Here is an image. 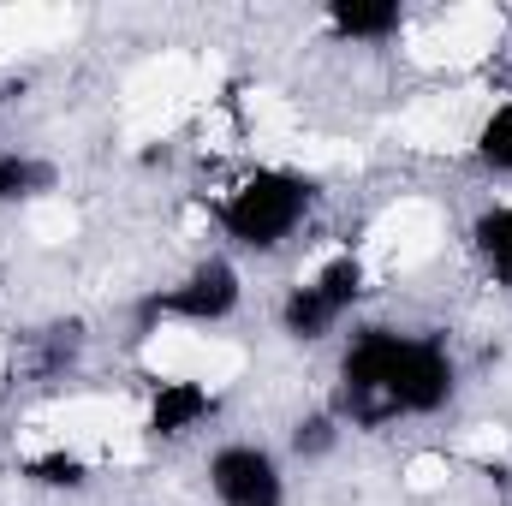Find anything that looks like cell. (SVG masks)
<instances>
[{"label": "cell", "mask_w": 512, "mask_h": 506, "mask_svg": "<svg viewBox=\"0 0 512 506\" xmlns=\"http://www.w3.org/2000/svg\"><path fill=\"white\" fill-rule=\"evenodd\" d=\"M459 393V364L441 340L405 328H364L340 358V399L358 423L435 417Z\"/></svg>", "instance_id": "cell-1"}, {"label": "cell", "mask_w": 512, "mask_h": 506, "mask_svg": "<svg viewBox=\"0 0 512 506\" xmlns=\"http://www.w3.org/2000/svg\"><path fill=\"white\" fill-rule=\"evenodd\" d=\"M316 197H322V185H316V173H304V167H292V161H262L251 167L245 179H233L227 191H221V203H215V227L239 245V251H286L298 233H304V221L316 215Z\"/></svg>", "instance_id": "cell-2"}, {"label": "cell", "mask_w": 512, "mask_h": 506, "mask_svg": "<svg viewBox=\"0 0 512 506\" xmlns=\"http://www.w3.org/2000/svg\"><path fill=\"white\" fill-rule=\"evenodd\" d=\"M370 280H376V268L364 262V251H322L286 286V298H280V334L298 340V346L328 340L358 310V298L370 292Z\"/></svg>", "instance_id": "cell-3"}, {"label": "cell", "mask_w": 512, "mask_h": 506, "mask_svg": "<svg viewBox=\"0 0 512 506\" xmlns=\"http://www.w3.org/2000/svg\"><path fill=\"white\" fill-rule=\"evenodd\" d=\"M137 364L149 381H197L209 393L233 387L245 376V352L221 334H203V328H173V322H155L137 346Z\"/></svg>", "instance_id": "cell-4"}, {"label": "cell", "mask_w": 512, "mask_h": 506, "mask_svg": "<svg viewBox=\"0 0 512 506\" xmlns=\"http://www.w3.org/2000/svg\"><path fill=\"white\" fill-rule=\"evenodd\" d=\"M245 304V274L227 262V256H203L197 268H185L167 292H155V322H173V328H221L233 322Z\"/></svg>", "instance_id": "cell-5"}, {"label": "cell", "mask_w": 512, "mask_h": 506, "mask_svg": "<svg viewBox=\"0 0 512 506\" xmlns=\"http://www.w3.org/2000/svg\"><path fill=\"white\" fill-rule=\"evenodd\" d=\"M215 506H286V465L262 441H227L203 465Z\"/></svg>", "instance_id": "cell-6"}, {"label": "cell", "mask_w": 512, "mask_h": 506, "mask_svg": "<svg viewBox=\"0 0 512 506\" xmlns=\"http://www.w3.org/2000/svg\"><path fill=\"white\" fill-rule=\"evenodd\" d=\"M495 42H501V12L495 6H453L447 18H435L417 36V60L453 72V66H477Z\"/></svg>", "instance_id": "cell-7"}, {"label": "cell", "mask_w": 512, "mask_h": 506, "mask_svg": "<svg viewBox=\"0 0 512 506\" xmlns=\"http://www.w3.org/2000/svg\"><path fill=\"white\" fill-rule=\"evenodd\" d=\"M441 245V215L429 209V203H399V209H387L382 221H376V233H370V251L364 262L376 268H411V262H423V256Z\"/></svg>", "instance_id": "cell-8"}, {"label": "cell", "mask_w": 512, "mask_h": 506, "mask_svg": "<svg viewBox=\"0 0 512 506\" xmlns=\"http://www.w3.org/2000/svg\"><path fill=\"white\" fill-rule=\"evenodd\" d=\"M221 393L197 387V381H149V399L137 411V435L143 441H179L191 429H203V417L215 411Z\"/></svg>", "instance_id": "cell-9"}, {"label": "cell", "mask_w": 512, "mask_h": 506, "mask_svg": "<svg viewBox=\"0 0 512 506\" xmlns=\"http://www.w3.org/2000/svg\"><path fill=\"white\" fill-rule=\"evenodd\" d=\"M322 24L340 36V42H352V48H382L393 36H405V6L399 0H334L328 12H322Z\"/></svg>", "instance_id": "cell-10"}, {"label": "cell", "mask_w": 512, "mask_h": 506, "mask_svg": "<svg viewBox=\"0 0 512 506\" xmlns=\"http://www.w3.org/2000/svg\"><path fill=\"white\" fill-rule=\"evenodd\" d=\"M405 143H417V149H459V143H471V131H477V114L453 96H423L411 114H405Z\"/></svg>", "instance_id": "cell-11"}, {"label": "cell", "mask_w": 512, "mask_h": 506, "mask_svg": "<svg viewBox=\"0 0 512 506\" xmlns=\"http://www.w3.org/2000/svg\"><path fill=\"white\" fill-rule=\"evenodd\" d=\"M60 191V167L30 149H0V209H36Z\"/></svg>", "instance_id": "cell-12"}, {"label": "cell", "mask_w": 512, "mask_h": 506, "mask_svg": "<svg viewBox=\"0 0 512 506\" xmlns=\"http://www.w3.org/2000/svg\"><path fill=\"white\" fill-rule=\"evenodd\" d=\"M90 471H96V459H90V453H78V447H60V441L36 447V453L24 459V477H30V483H42V489H84V483H90Z\"/></svg>", "instance_id": "cell-13"}, {"label": "cell", "mask_w": 512, "mask_h": 506, "mask_svg": "<svg viewBox=\"0 0 512 506\" xmlns=\"http://www.w3.org/2000/svg\"><path fill=\"white\" fill-rule=\"evenodd\" d=\"M471 149H477V161H483L489 173L512 179V96H507V102H489V108L477 114Z\"/></svg>", "instance_id": "cell-14"}, {"label": "cell", "mask_w": 512, "mask_h": 506, "mask_svg": "<svg viewBox=\"0 0 512 506\" xmlns=\"http://www.w3.org/2000/svg\"><path fill=\"white\" fill-rule=\"evenodd\" d=\"M471 245H477V256H483L495 274L512 280V203H489V209L471 221Z\"/></svg>", "instance_id": "cell-15"}, {"label": "cell", "mask_w": 512, "mask_h": 506, "mask_svg": "<svg viewBox=\"0 0 512 506\" xmlns=\"http://www.w3.org/2000/svg\"><path fill=\"white\" fill-rule=\"evenodd\" d=\"M30 233H36L42 245H66V239L78 233V209H66V197H48V203L30 209Z\"/></svg>", "instance_id": "cell-16"}, {"label": "cell", "mask_w": 512, "mask_h": 506, "mask_svg": "<svg viewBox=\"0 0 512 506\" xmlns=\"http://www.w3.org/2000/svg\"><path fill=\"white\" fill-rule=\"evenodd\" d=\"M334 441H340V423L322 411V417H304L298 429H292V453L298 459H322V453H334Z\"/></svg>", "instance_id": "cell-17"}, {"label": "cell", "mask_w": 512, "mask_h": 506, "mask_svg": "<svg viewBox=\"0 0 512 506\" xmlns=\"http://www.w3.org/2000/svg\"><path fill=\"white\" fill-rule=\"evenodd\" d=\"M447 477H453V459L447 453H417L405 465V489L411 495H435V489H447Z\"/></svg>", "instance_id": "cell-18"}, {"label": "cell", "mask_w": 512, "mask_h": 506, "mask_svg": "<svg viewBox=\"0 0 512 506\" xmlns=\"http://www.w3.org/2000/svg\"><path fill=\"white\" fill-rule=\"evenodd\" d=\"M459 453H465V459H477V465H489V459H501V453H507V429H495V423H477V429L459 441Z\"/></svg>", "instance_id": "cell-19"}, {"label": "cell", "mask_w": 512, "mask_h": 506, "mask_svg": "<svg viewBox=\"0 0 512 506\" xmlns=\"http://www.w3.org/2000/svg\"><path fill=\"white\" fill-rule=\"evenodd\" d=\"M501 506H512V501H501Z\"/></svg>", "instance_id": "cell-20"}]
</instances>
